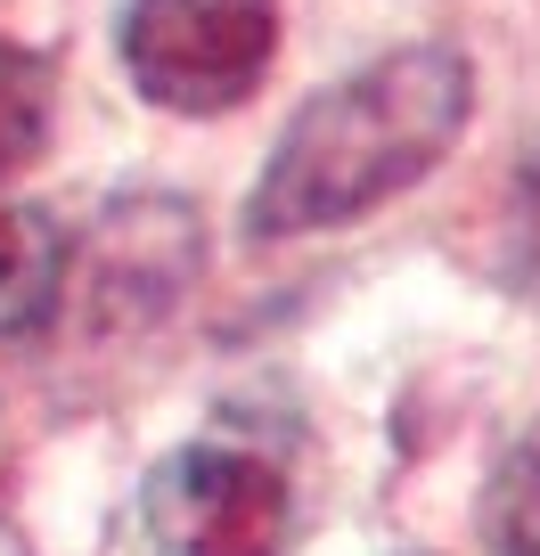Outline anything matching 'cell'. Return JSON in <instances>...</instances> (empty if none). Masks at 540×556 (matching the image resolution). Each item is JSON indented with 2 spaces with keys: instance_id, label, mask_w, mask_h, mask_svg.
<instances>
[{
  "instance_id": "cell-1",
  "label": "cell",
  "mask_w": 540,
  "mask_h": 556,
  "mask_svg": "<svg viewBox=\"0 0 540 556\" xmlns=\"http://www.w3.org/2000/svg\"><path fill=\"white\" fill-rule=\"evenodd\" d=\"M467 115H475V66L451 41L368 58L361 74L303 99V115L279 131L254 197H246V238L262 245L312 238V229H344L361 213L393 205L401 189H418L451 156Z\"/></svg>"
},
{
  "instance_id": "cell-2",
  "label": "cell",
  "mask_w": 540,
  "mask_h": 556,
  "mask_svg": "<svg viewBox=\"0 0 540 556\" xmlns=\"http://www.w3.org/2000/svg\"><path fill=\"white\" fill-rule=\"evenodd\" d=\"M115 50L164 115H229L279 58V0H123Z\"/></svg>"
},
{
  "instance_id": "cell-3",
  "label": "cell",
  "mask_w": 540,
  "mask_h": 556,
  "mask_svg": "<svg viewBox=\"0 0 540 556\" xmlns=\"http://www.w3.org/2000/svg\"><path fill=\"white\" fill-rule=\"evenodd\" d=\"M156 556H287V475L238 442H189L140 491Z\"/></svg>"
},
{
  "instance_id": "cell-4",
  "label": "cell",
  "mask_w": 540,
  "mask_h": 556,
  "mask_svg": "<svg viewBox=\"0 0 540 556\" xmlns=\"http://www.w3.org/2000/svg\"><path fill=\"white\" fill-rule=\"evenodd\" d=\"M197 278V213L189 205H123L106 213L99 278H90V319L99 328H156Z\"/></svg>"
},
{
  "instance_id": "cell-5",
  "label": "cell",
  "mask_w": 540,
  "mask_h": 556,
  "mask_svg": "<svg viewBox=\"0 0 540 556\" xmlns=\"http://www.w3.org/2000/svg\"><path fill=\"white\" fill-rule=\"evenodd\" d=\"M74 270V238L58 229V213L41 205H0V344L34 336L58 312Z\"/></svg>"
},
{
  "instance_id": "cell-6",
  "label": "cell",
  "mask_w": 540,
  "mask_h": 556,
  "mask_svg": "<svg viewBox=\"0 0 540 556\" xmlns=\"http://www.w3.org/2000/svg\"><path fill=\"white\" fill-rule=\"evenodd\" d=\"M475 532H484V556H540V426H524L491 458Z\"/></svg>"
},
{
  "instance_id": "cell-7",
  "label": "cell",
  "mask_w": 540,
  "mask_h": 556,
  "mask_svg": "<svg viewBox=\"0 0 540 556\" xmlns=\"http://www.w3.org/2000/svg\"><path fill=\"white\" fill-rule=\"evenodd\" d=\"M50 148V58L0 41V180Z\"/></svg>"
},
{
  "instance_id": "cell-8",
  "label": "cell",
  "mask_w": 540,
  "mask_h": 556,
  "mask_svg": "<svg viewBox=\"0 0 540 556\" xmlns=\"http://www.w3.org/2000/svg\"><path fill=\"white\" fill-rule=\"evenodd\" d=\"M516 254H524V270H540V139L516 173Z\"/></svg>"
},
{
  "instance_id": "cell-9",
  "label": "cell",
  "mask_w": 540,
  "mask_h": 556,
  "mask_svg": "<svg viewBox=\"0 0 540 556\" xmlns=\"http://www.w3.org/2000/svg\"><path fill=\"white\" fill-rule=\"evenodd\" d=\"M410 556H435V548H410Z\"/></svg>"
}]
</instances>
